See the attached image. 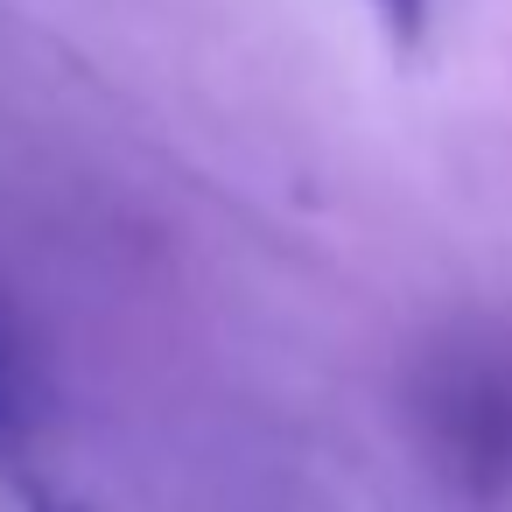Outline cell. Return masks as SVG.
Returning <instances> with one entry per match:
<instances>
[{"instance_id": "3", "label": "cell", "mask_w": 512, "mask_h": 512, "mask_svg": "<svg viewBox=\"0 0 512 512\" xmlns=\"http://www.w3.org/2000/svg\"><path fill=\"white\" fill-rule=\"evenodd\" d=\"M22 498H29V512H85L78 498H64V491H43V484H29Z\"/></svg>"}, {"instance_id": "1", "label": "cell", "mask_w": 512, "mask_h": 512, "mask_svg": "<svg viewBox=\"0 0 512 512\" xmlns=\"http://www.w3.org/2000/svg\"><path fill=\"white\" fill-rule=\"evenodd\" d=\"M414 414L456 491L484 505L512 491V358L442 351L414 386Z\"/></svg>"}, {"instance_id": "2", "label": "cell", "mask_w": 512, "mask_h": 512, "mask_svg": "<svg viewBox=\"0 0 512 512\" xmlns=\"http://www.w3.org/2000/svg\"><path fill=\"white\" fill-rule=\"evenodd\" d=\"M372 8V22L386 29V43L407 57V50H421V36H428V8L435 0H365Z\"/></svg>"}]
</instances>
